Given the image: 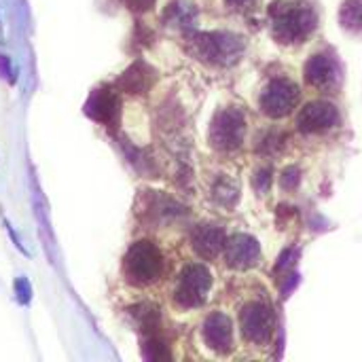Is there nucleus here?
<instances>
[{
    "label": "nucleus",
    "instance_id": "obj_1",
    "mask_svg": "<svg viewBox=\"0 0 362 362\" xmlns=\"http://www.w3.org/2000/svg\"><path fill=\"white\" fill-rule=\"evenodd\" d=\"M187 49L206 64L233 66L244 53V40L229 32H191Z\"/></svg>",
    "mask_w": 362,
    "mask_h": 362
},
{
    "label": "nucleus",
    "instance_id": "obj_2",
    "mask_svg": "<svg viewBox=\"0 0 362 362\" xmlns=\"http://www.w3.org/2000/svg\"><path fill=\"white\" fill-rule=\"evenodd\" d=\"M269 15L274 34L282 42H301L316 28V13L303 2H274Z\"/></svg>",
    "mask_w": 362,
    "mask_h": 362
},
{
    "label": "nucleus",
    "instance_id": "obj_3",
    "mask_svg": "<svg viewBox=\"0 0 362 362\" xmlns=\"http://www.w3.org/2000/svg\"><path fill=\"white\" fill-rule=\"evenodd\" d=\"M123 269L129 282L144 286V284L155 282L161 276L163 257L153 242H136L125 255Z\"/></svg>",
    "mask_w": 362,
    "mask_h": 362
},
{
    "label": "nucleus",
    "instance_id": "obj_4",
    "mask_svg": "<svg viewBox=\"0 0 362 362\" xmlns=\"http://www.w3.org/2000/svg\"><path fill=\"white\" fill-rule=\"evenodd\" d=\"M210 286H212V274L208 272V267L199 263L187 265L178 276L174 299L180 308H199L206 301Z\"/></svg>",
    "mask_w": 362,
    "mask_h": 362
},
{
    "label": "nucleus",
    "instance_id": "obj_5",
    "mask_svg": "<svg viewBox=\"0 0 362 362\" xmlns=\"http://www.w3.org/2000/svg\"><path fill=\"white\" fill-rule=\"evenodd\" d=\"M246 134V115L231 106L216 112L210 125V142L218 151H233L242 144Z\"/></svg>",
    "mask_w": 362,
    "mask_h": 362
},
{
    "label": "nucleus",
    "instance_id": "obj_6",
    "mask_svg": "<svg viewBox=\"0 0 362 362\" xmlns=\"http://www.w3.org/2000/svg\"><path fill=\"white\" fill-rule=\"evenodd\" d=\"M242 335L255 346H267L274 337L276 316L265 303H248L240 314Z\"/></svg>",
    "mask_w": 362,
    "mask_h": 362
},
{
    "label": "nucleus",
    "instance_id": "obj_7",
    "mask_svg": "<svg viewBox=\"0 0 362 362\" xmlns=\"http://www.w3.org/2000/svg\"><path fill=\"white\" fill-rule=\"evenodd\" d=\"M299 98V89L288 78H276L267 85L261 95V108L269 117H284L293 110Z\"/></svg>",
    "mask_w": 362,
    "mask_h": 362
},
{
    "label": "nucleus",
    "instance_id": "obj_8",
    "mask_svg": "<svg viewBox=\"0 0 362 362\" xmlns=\"http://www.w3.org/2000/svg\"><path fill=\"white\" fill-rule=\"evenodd\" d=\"M83 110H85L87 117H91L93 121H98L102 125H117L119 123V112H121V102H119V95L112 89L100 87V89L91 91V95L87 98Z\"/></svg>",
    "mask_w": 362,
    "mask_h": 362
},
{
    "label": "nucleus",
    "instance_id": "obj_9",
    "mask_svg": "<svg viewBox=\"0 0 362 362\" xmlns=\"http://www.w3.org/2000/svg\"><path fill=\"white\" fill-rule=\"evenodd\" d=\"M225 259L233 269L255 267L261 259V246L252 235L235 233L225 242Z\"/></svg>",
    "mask_w": 362,
    "mask_h": 362
},
{
    "label": "nucleus",
    "instance_id": "obj_10",
    "mask_svg": "<svg viewBox=\"0 0 362 362\" xmlns=\"http://www.w3.org/2000/svg\"><path fill=\"white\" fill-rule=\"evenodd\" d=\"M305 81L316 89H335L341 81L339 64L329 53H318L305 64Z\"/></svg>",
    "mask_w": 362,
    "mask_h": 362
},
{
    "label": "nucleus",
    "instance_id": "obj_11",
    "mask_svg": "<svg viewBox=\"0 0 362 362\" xmlns=\"http://www.w3.org/2000/svg\"><path fill=\"white\" fill-rule=\"evenodd\" d=\"M337 121H339V112L329 102H312L297 117V125L305 134H318L331 129L333 125H337Z\"/></svg>",
    "mask_w": 362,
    "mask_h": 362
},
{
    "label": "nucleus",
    "instance_id": "obj_12",
    "mask_svg": "<svg viewBox=\"0 0 362 362\" xmlns=\"http://www.w3.org/2000/svg\"><path fill=\"white\" fill-rule=\"evenodd\" d=\"M225 231L214 225H197L191 233V246L202 259H216L225 248Z\"/></svg>",
    "mask_w": 362,
    "mask_h": 362
},
{
    "label": "nucleus",
    "instance_id": "obj_13",
    "mask_svg": "<svg viewBox=\"0 0 362 362\" xmlns=\"http://www.w3.org/2000/svg\"><path fill=\"white\" fill-rule=\"evenodd\" d=\"M204 339H206V344L212 350H216L221 354L229 352L231 346H233L231 320L225 314H212V316H208L206 322H204Z\"/></svg>",
    "mask_w": 362,
    "mask_h": 362
},
{
    "label": "nucleus",
    "instance_id": "obj_14",
    "mask_svg": "<svg viewBox=\"0 0 362 362\" xmlns=\"http://www.w3.org/2000/svg\"><path fill=\"white\" fill-rule=\"evenodd\" d=\"M148 202H146V216L155 223L159 221H170V218H176V216H182L187 212L185 206H180L176 199L168 197V195H161L157 191H148Z\"/></svg>",
    "mask_w": 362,
    "mask_h": 362
},
{
    "label": "nucleus",
    "instance_id": "obj_15",
    "mask_svg": "<svg viewBox=\"0 0 362 362\" xmlns=\"http://www.w3.org/2000/svg\"><path fill=\"white\" fill-rule=\"evenodd\" d=\"M151 83H153V70L144 62H136L121 74L117 87L127 93H144L151 87Z\"/></svg>",
    "mask_w": 362,
    "mask_h": 362
},
{
    "label": "nucleus",
    "instance_id": "obj_16",
    "mask_svg": "<svg viewBox=\"0 0 362 362\" xmlns=\"http://www.w3.org/2000/svg\"><path fill=\"white\" fill-rule=\"evenodd\" d=\"M32 206H34V212H36V218H38V225H40V235H42L47 255H49L51 259H55V257H53V255H55V252H53V250H55V240H53V233H51V223H49L47 216H45L47 204H45V199H42V195H40V189H38L36 180H34V202H32Z\"/></svg>",
    "mask_w": 362,
    "mask_h": 362
},
{
    "label": "nucleus",
    "instance_id": "obj_17",
    "mask_svg": "<svg viewBox=\"0 0 362 362\" xmlns=\"http://www.w3.org/2000/svg\"><path fill=\"white\" fill-rule=\"evenodd\" d=\"M138 329L144 333V335H157V329L161 325V316H159V310L151 303H142V305H136L129 310Z\"/></svg>",
    "mask_w": 362,
    "mask_h": 362
},
{
    "label": "nucleus",
    "instance_id": "obj_18",
    "mask_svg": "<svg viewBox=\"0 0 362 362\" xmlns=\"http://www.w3.org/2000/svg\"><path fill=\"white\" fill-rule=\"evenodd\" d=\"M195 17H197L195 8L185 2H172L163 13V21L168 25H178V28H191L195 23Z\"/></svg>",
    "mask_w": 362,
    "mask_h": 362
},
{
    "label": "nucleus",
    "instance_id": "obj_19",
    "mask_svg": "<svg viewBox=\"0 0 362 362\" xmlns=\"http://www.w3.org/2000/svg\"><path fill=\"white\" fill-rule=\"evenodd\" d=\"M214 202L223 208H233L238 204V197H240V189L238 185L229 178V176H221L216 182H214Z\"/></svg>",
    "mask_w": 362,
    "mask_h": 362
},
{
    "label": "nucleus",
    "instance_id": "obj_20",
    "mask_svg": "<svg viewBox=\"0 0 362 362\" xmlns=\"http://www.w3.org/2000/svg\"><path fill=\"white\" fill-rule=\"evenodd\" d=\"M341 23L352 32H362V0H346L341 8Z\"/></svg>",
    "mask_w": 362,
    "mask_h": 362
},
{
    "label": "nucleus",
    "instance_id": "obj_21",
    "mask_svg": "<svg viewBox=\"0 0 362 362\" xmlns=\"http://www.w3.org/2000/svg\"><path fill=\"white\" fill-rule=\"evenodd\" d=\"M142 356L146 361H168L170 352L168 346L157 337V335H146V339L142 341Z\"/></svg>",
    "mask_w": 362,
    "mask_h": 362
},
{
    "label": "nucleus",
    "instance_id": "obj_22",
    "mask_svg": "<svg viewBox=\"0 0 362 362\" xmlns=\"http://www.w3.org/2000/svg\"><path fill=\"white\" fill-rule=\"evenodd\" d=\"M15 299L21 303V305H28L32 301V286L25 278H17L15 280Z\"/></svg>",
    "mask_w": 362,
    "mask_h": 362
},
{
    "label": "nucleus",
    "instance_id": "obj_23",
    "mask_svg": "<svg viewBox=\"0 0 362 362\" xmlns=\"http://www.w3.org/2000/svg\"><path fill=\"white\" fill-rule=\"evenodd\" d=\"M299 170L297 168H286L284 172H282V176H280V182H282V187L284 189H295L297 185H299Z\"/></svg>",
    "mask_w": 362,
    "mask_h": 362
},
{
    "label": "nucleus",
    "instance_id": "obj_24",
    "mask_svg": "<svg viewBox=\"0 0 362 362\" xmlns=\"http://www.w3.org/2000/svg\"><path fill=\"white\" fill-rule=\"evenodd\" d=\"M269 187H272V172L269 170H259L255 174V189L259 193H267Z\"/></svg>",
    "mask_w": 362,
    "mask_h": 362
},
{
    "label": "nucleus",
    "instance_id": "obj_25",
    "mask_svg": "<svg viewBox=\"0 0 362 362\" xmlns=\"http://www.w3.org/2000/svg\"><path fill=\"white\" fill-rule=\"evenodd\" d=\"M121 2L134 13H144L148 8H153V4H155V0H121Z\"/></svg>",
    "mask_w": 362,
    "mask_h": 362
},
{
    "label": "nucleus",
    "instance_id": "obj_26",
    "mask_svg": "<svg viewBox=\"0 0 362 362\" xmlns=\"http://www.w3.org/2000/svg\"><path fill=\"white\" fill-rule=\"evenodd\" d=\"M0 76L8 78V83H15V76H13V70H11V62L6 55H0Z\"/></svg>",
    "mask_w": 362,
    "mask_h": 362
},
{
    "label": "nucleus",
    "instance_id": "obj_27",
    "mask_svg": "<svg viewBox=\"0 0 362 362\" xmlns=\"http://www.w3.org/2000/svg\"><path fill=\"white\" fill-rule=\"evenodd\" d=\"M227 2H229L231 6H238V8H240V6H246V4H250L252 0H227Z\"/></svg>",
    "mask_w": 362,
    "mask_h": 362
}]
</instances>
